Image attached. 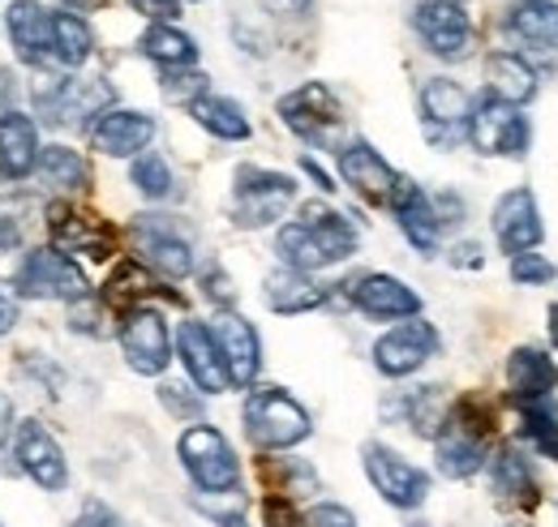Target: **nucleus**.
<instances>
[{
  "label": "nucleus",
  "instance_id": "ddd939ff",
  "mask_svg": "<svg viewBox=\"0 0 558 527\" xmlns=\"http://www.w3.org/2000/svg\"><path fill=\"white\" fill-rule=\"evenodd\" d=\"M469 112H473V95L460 82H451V77L421 82V125L434 146H456L464 137Z\"/></svg>",
  "mask_w": 558,
  "mask_h": 527
},
{
  "label": "nucleus",
  "instance_id": "f3484780",
  "mask_svg": "<svg viewBox=\"0 0 558 527\" xmlns=\"http://www.w3.org/2000/svg\"><path fill=\"white\" fill-rule=\"evenodd\" d=\"M210 334H215V347H219V356H223L228 382L241 387V391H250V387L258 382V369H263V339H258L254 322H245V318L232 314V309H219Z\"/></svg>",
  "mask_w": 558,
  "mask_h": 527
},
{
  "label": "nucleus",
  "instance_id": "4be33fe9",
  "mask_svg": "<svg viewBox=\"0 0 558 527\" xmlns=\"http://www.w3.org/2000/svg\"><path fill=\"white\" fill-rule=\"evenodd\" d=\"M150 137H155V117L134 108H112L90 125V146L112 159H134L150 146Z\"/></svg>",
  "mask_w": 558,
  "mask_h": 527
},
{
  "label": "nucleus",
  "instance_id": "0eeeda50",
  "mask_svg": "<svg viewBox=\"0 0 558 527\" xmlns=\"http://www.w3.org/2000/svg\"><path fill=\"white\" fill-rule=\"evenodd\" d=\"M279 121L310 146H336V137L344 130V108L327 82H305L279 99Z\"/></svg>",
  "mask_w": 558,
  "mask_h": 527
},
{
  "label": "nucleus",
  "instance_id": "a19ab883",
  "mask_svg": "<svg viewBox=\"0 0 558 527\" xmlns=\"http://www.w3.org/2000/svg\"><path fill=\"white\" fill-rule=\"evenodd\" d=\"M511 279L520 287H546L555 279V262L546 254H515L511 258Z\"/></svg>",
  "mask_w": 558,
  "mask_h": 527
},
{
  "label": "nucleus",
  "instance_id": "f03ea898",
  "mask_svg": "<svg viewBox=\"0 0 558 527\" xmlns=\"http://www.w3.org/2000/svg\"><path fill=\"white\" fill-rule=\"evenodd\" d=\"M489 438V416L473 403V399H464V403H456L447 416H442V425H438V433H434V463H438V471L447 476V480H469V476H477L482 467H486V446Z\"/></svg>",
  "mask_w": 558,
  "mask_h": 527
},
{
  "label": "nucleus",
  "instance_id": "864d4df0",
  "mask_svg": "<svg viewBox=\"0 0 558 527\" xmlns=\"http://www.w3.org/2000/svg\"><path fill=\"white\" fill-rule=\"evenodd\" d=\"M451 266H469V270L477 266V270H482V245H473V241H469V245H456V249H451Z\"/></svg>",
  "mask_w": 558,
  "mask_h": 527
},
{
  "label": "nucleus",
  "instance_id": "09e8293b",
  "mask_svg": "<svg viewBox=\"0 0 558 527\" xmlns=\"http://www.w3.org/2000/svg\"><path fill=\"white\" fill-rule=\"evenodd\" d=\"M73 527H121V519H117L104 502H86V506H82V515L73 519Z\"/></svg>",
  "mask_w": 558,
  "mask_h": 527
},
{
  "label": "nucleus",
  "instance_id": "423d86ee",
  "mask_svg": "<svg viewBox=\"0 0 558 527\" xmlns=\"http://www.w3.org/2000/svg\"><path fill=\"white\" fill-rule=\"evenodd\" d=\"M177 455L181 467L190 471V480L203 489V493H236L241 485V459L236 451L228 446V438L210 425H190L177 442Z\"/></svg>",
  "mask_w": 558,
  "mask_h": 527
},
{
  "label": "nucleus",
  "instance_id": "79ce46f5",
  "mask_svg": "<svg viewBox=\"0 0 558 527\" xmlns=\"http://www.w3.org/2000/svg\"><path fill=\"white\" fill-rule=\"evenodd\" d=\"M159 403H163L177 420H198V416H203V395H190V391L177 387V382H163V387H159Z\"/></svg>",
  "mask_w": 558,
  "mask_h": 527
},
{
  "label": "nucleus",
  "instance_id": "c85d7f7f",
  "mask_svg": "<svg viewBox=\"0 0 558 527\" xmlns=\"http://www.w3.org/2000/svg\"><path fill=\"white\" fill-rule=\"evenodd\" d=\"M486 463H489V480H494V493H498V498L537 506V471H533V463L524 459V451L498 446L494 459H486Z\"/></svg>",
  "mask_w": 558,
  "mask_h": 527
},
{
  "label": "nucleus",
  "instance_id": "c756f323",
  "mask_svg": "<svg viewBox=\"0 0 558 527\" xmlns=\"http://www.w3.org/2000/svg\"><path fill=\"white\" fill-rule=\"evenodd\" d=\"M507 30L529 48L558 52V4L555 0H529V4L515 0V9H507Z\"/></svg>",
  "mask_w": 558,
  "mask_h": 527
},
{
  "label": "nucleus",
  "instance_id": "a878e982",
  "mask_svg": "<svg viewBox=\"0 0 558 527\" xmlns=\"http://www.w3.org/2000/svg\"><path fill=\"white\" fill-rule=\"evenodd\" d=\"M263 296H267V305H271L276 314H283V318H296V314H310V309L327 305L331 287H327V283H318V279H310V274H301V270L279 266V270H271V274H267Z\"/></svg>",
  "mask_w": 558,
  "mask_h": 527
},
{
  "label": "nucleus",
  "instance_id": "a18cd8bd",
  "mask_svg": "<svg viewBox=\"0 0 558 527\" xmlns=\"http://www.w3.org/2000/svg\"><path fill=\"white\" fill-rule=\"evenodd\" d=\"M130 9L142 13L146 22H163V26H172L181 17V0H130Z\"/></svg>",
  "mask_w": 558,
  "mask_h": 527
},
{
  "label": "nucleus",
  "instance_id": "393cba45",
  "mask_svg": "<svg viewBox=\"0 0 558 527\" xmlns=\"http://www.w3.org/2000/svg\"><path fill=\"white\" fill-rule=\"evenodd\" d=\"M48 232H52V241H57L61 254H90V258H108L112 254V241L99 228V219L95 215H82L73 206L48 210Z\"/></svg>",
  "mask_w": 558,
  "mask_h": 527
},
{
  "label": "nucleus",
  "instance_id": "c9c22d12",
  "mask_svg": "<svg viewBox=\"0 0 558 527\" xmlns=\"http://www.w3.org/2000/svg\"><path fill=\"white\" fill-rule=\"evenodd\" d=\"M130 181H134V189H138L142 198H150V201H168L172 194H177L172 168H168V159H163V155H155V150H146V155L134 159Z\"/></svg>",
  "mask_w": 558,
  "mask_h": 527
},
{
  "label": "nucleus",
  "instance_id": "4c0bfd02",
  "mask_svg": "<svg viewBox=\"0 0 558 527\" xmlns=\"http://www.w3.org/2000/svg\"><path fill=\"white\" fill-rule=\"evenodd\" d=\"M150 292H155V279H150V270L142 262H125L112 274V283H108V301L125 305V309H138V301L150 296Z\"/></svg>",
  "mask_w": 558,
  "mask_h": 527
},
{
  "label": "nucleus",
  "instance_id": "4468645a",
  "mask_svg": "<svg viewBox=\"0 0 558 527\" xmlns=\"http://www.w3.org/2000/svg\"><path fill=\"white\" fill-rule=\"evenodd\" d=\"M13 459L17 467L44 489V493H61L70 485V463L61 442L39 425V420H22L13 429Z\"/></svg>",
  "mask_w": 558,
  "mask_h": 527
},
{
  "label": "nucleus",
  "instance_id": "8fccbe9b",
  "mask_svg": "<svg viewBox=\"0 0 558 527\" xmlns=\"http://www.w3.org/2000/svg\"><path fill=\"white\" fill-rule=\"evenodd\" d=\"M17 322H22V305H17V296H13V292H4V287H0V334H9Z\"/></svg>",
  "mask_w": 558,
  "mask_h": 527
},
{
  "label": "nucleus",
  "instance_id": "13d9d810",
  "mask_svg": "<svg viewBox=\"0 0 558 527\" xmlns=\"http://www.w3.org/2000/svg\"><path fill=\"white\" fill-rule=\"evenodd\" d=\"M520 4H529V0H520Z\"/></svg>",
  "mask_w": 558,
  "mask_h": 527
},
{
  "label": "nucleus",
  "instance_id": "20e7f679",
  "mask_svg": "<svg viewBox=\"0 0 558 527\" xmlns=\"http://www.w3.org/2000/svg\"><path fill=\"white\" fill-rule=\"evenodd\" d=\"M296 201V181L283 172H267V168H236L232 181V223L236 228H271L288 215V206Z\"/></svg>",
  "mask_w": 558,
  "mask_h": 527
},
{
  "label": "nucleus",
  "instance_id": "603ef678",
  "mask_svg": "<svg viewBox=\"0 0 558 527\" xmlns=\"http://www.w3.org/2000/svg\"><path fill=\"white\" fill-rule=\"evenodd\" d=\"M13 429H17V412H13V399L0 391V446L13 438Z\"/></svg>",
  "mask_w": 558,
  "mask_h": 527
},
{
  "label": "nucleus",
  "instance_id": "bf43d9fd",
  "mask_svg": "<svg viewBox=\"0 0 558 527\" xmlns=\"http://www.w3.org/2000/svg\"><path fill=\"white\" fill-rule=\"evenodd\" d=\"M456 4H464V0H456Z\"/></svg>",
  "mask_w": 558,
  "mask_h": 527
},
{
  "label": "nucleus",
  "instance_id": "aec40b11",
  "mask_svg": "<svg viewBox=\"0 0 558 527\" xmlns=\"http://www.w3.org/2000/svg\"><path fill=\"white\" fill-rule=\"evenodd\" d=\"M387 206H391L400 232L409 236V245H413L417 254H425V258H434V254H438V236H442V228H438V215H434L429 194L421 189L417 181L396 176V189H391Z\"/></svg>",
  "mask_w": 558,
  "mask_h": 527
},
{
  "label": "nucleus",
  "instance_id": "de8ad7c7",
  "mask_svg": "<svg viewBox=\"0 0 558 527\" xmlns=\"http://www.w3.org/2000/svg\"><path fill=\"white\" fill-rule=\"evenodd\" d=\"M203 283H207V296L219 305V309H228L232 301H236V292H232V279L228 274H219V266H210L207 274H203Z\"/></svg>",
  "mask_w": 558,
  "mask_h": 527
},
{
  "label": "nucleus",
  "instance_id": "412c9836",
  "mask_svg": "<svg viewBox=\"0 0 558 527\" xmlns=\"http://www.w3.org/2000/svg\"><path fill=\"white\" fill-rule=\"evenodd\" d=\"M4 26L26 65H52V9H44L39 0H13L4 9Z\"/></svg>",
  "mask_w": 558,
  "mask_h": 527
},
{
  "label": "nucleus",
  "instance_id": "2eb2a0df",
  "mask_svg": "<svg viewBox=\"0 0 558 527\" xmlns=\"http://www.w3.org/2000/svg\"><path fill=\"white\" fill-rule=\"evenodd\" d=\"M438 347H442L438 330L429 327L425 318H409V322L387 330V334L374 343V365H378L383 378H409V373H417Z\"/></svg>",
  "mask_w": 558,
  "mask_h": 527
},
{
  "label": "nucleus",
  "instance_id": "cd10ccee",
  "mask_svg": "<svg viewBox=\"0 0 558 527\" xmlns=\"http://www.w3.org/2000/svg\"><path fill=\"white\" fill-rule=\"evenodd\" d=\"M486 95L511 103V108H524L529 99H537V69L529 65L524 57H515V52H489Z\"/></svg>",
  "mask_w": 558,
  "mask_h": 527
},
{
  "label": "nucleus",
  "instance_id": "5fc2aeb1",
  "mask_svg": "<svg viewBox=\"0 0 558 527\" xmlns=\"http://www.w3.org/2000/svg\"><path fill=\"white\" fill-rule=\"evenodd\" d=\"M301 168H305V172H310V176L318 181V189H323V194H331V189H336V181H331V176H327V172H323V168H318L314 159H301Z\"/></svg>",
  "mask_w": 558,
  "mask_h": 527
},
{
  "label": "nucleus",
  "instance_id": "f704fd0d",
  "mask_svg": "<svg viewBox=\"0 0 558 527\" xmlns=\"http://www.w3.org/2000/svg\"><path fill=\"white\" fill-rule=\"evenodd\" d=\"M95 35L77 13H52V61L65 69H77L90 61Z\"/></svg>",
  "mask_w": 558,
  "mask_h": 527
},
{
  "label": "nucleus",
  "instance_id": "7ed1b4c3",
  "mask_svg": "<svg viewBox=\"0 0 558 527\" xmlns=\"http://www.w3.org/2000/svg\"><path fill=\"white\" fill-rule=\"evenodd\" d=\"M245 433L263 451H292L314 433V425H310V412L283 387H250V395H245Z\"/></svg>",
  "mask_w": 558,
  "mask_h": 527
},
{
  "label": "nucleus",
  "instance_id": "58836bf2",
  "mask_svg": "<svg viewBox=\"0 0 558 527\" xmlns=\"http://www.w3.org/2000/svg\"><path fill=\"white\" fill-rule=\"evenodd\" d=\"M203 95H210L207 73H198V69H163V99L190 108V103H198Z\"/></svg>",
  "mask_w": 558,
  "mask_h": 527
},
{
  "label": "nucleus",
  "instance_id": "5701e85b",
  "mask_svg": "<svg viewBox=\"0 0 558 527\" xmlns=\"http://www.w3.org/2000/svg\"><path fill=\"white\" fill-rule=\"evenodd\" d=\"M336 159H340L344 185H352L365 201H378V206H383V201L391 198V189H396V168H391L369 142H349L344 150H336Z\"/></svg>",
  "mask_w": 558,
  "mask_h": 527
},
{
  "label": "nucleus",
  "instance_id": "39448f33",
  "mask_svg": "<svg viewBox=\"0 0 558 527\" xmlns=\"http://www.w3.org/2000/svg\"><path fill=\"white\" fill-rule=\"evenodd\" d=\"M86 270L61 249H31L13 270V296L17 301H77L86 296Z\"/></svg>",
  "mask_w": 558,
  "mask_h": 527
},
{
  "label": "nucleus",
  "instance_id": "37998d69",
  "mask_svg": "<svg viewBox=\"0 0 558 527\" xmlns=\"http://www.w3.org/2000/svg\"><path fill=\"white\" fill-rule=\"evenodd\" d=\"M263 524L267 527H305V515L292 506V498L271 493V498L263 502Z\"/></svg>",
  "mask_w": 558,
  "mask_h": 527
},
{
  "label": "nucleus",
  "instance_id": "b1692460",
  "mask_svg": "<svg viewBox=\"0 0 558 527\" xmlns=\"http://www.w3.org/2000/svg\"><path fill=\"white\" fill-rule=\"evenodd\" d=\"M39 150L44 146H39L35 121L26 112H17V108H4L0 112V176L4 181L31 176L35 163H39Z\"/></svg>",
  "mask_w": 558,
  "mask_h": 527
},
{
  "label": "nucleus",
  "instance_id": "3c124183",
  "mask_svg": "<svg viewBox=\"0 0 558 527\" xmlns=\"http://www.w3.org/2000/svg\"><path fill=\"white\" fill-rule=\"evenodd\" d=\"M310 4H314V0H263V9L276 13V17H305Z\"/></svg>",
  "mask_w": 558,
  "mask_h": 527
},
{
  "label": "nucleus",
  "instance_id": "6e6d98bb",
  "mask_svg": "<svg viewBox=\"0 0 558 527\" xmlns=\"http://www.w3.org/2000/svg\"><path fill=\"white\" fill-rule=\"evenodd\" d=\"M65 9H73V13H95V9H104L108 0H61Z\"/></svg>",
  "mask_w": 558,
  "mask_h": 527
},
{
  "label": "nucleus",
  "instance_id": "6ab92c4d",
  "mask_svg": "<svg viewBox=\"0 0 558 527\" xmlns=\"http://www.w3.org/2000/svg\"><path fill=\"white\" fill-rule=\"evenodd\" d=\"M177 356H181L190 382L198 387V395H219V391L232 387V382H228V369H223V356H219V347H215V334H210L207 322H194V318L181 322V330H177Z\"/></svg>",
  "mask_w": 558,
  "mask_h": 527
},
{
  "label": "nucleus",
  "instance_id": "f257e3e1",
  "mask_svg": "<svg viewBox=\"0 0 558 527\" xmlns=\"http://www.w3.org/2000/svg\"><path fill=\"white\" fill-rule=\"evenodd\" d=\"M276 254L288 270L314 274V270L349 262L356 254V228L340 210H331L323 201H305L301 219L283 223L276 232Z\"/></svg>",
  "mask_w": 558,
  "mask_h": 527
},
{
  "label": "nucleus",
  "instance_id": "7c9ffc66",
  "mask_svg": "<svg viewBox=\"0 0 558 527\" xmlns=\"http://www.w3.org/2000/svg\"><path fill=\"white\" fill-rule=\"evenodd\" d=\"M35 172H39V181H44L52 194H82V189L90 185L86 159H82L77 150H70V146H44Z\"/></svg>",
  "mask_w": 558,
  "mask_h": 527
},
{
  "label": "nucleus",
  "instance_id": "2f4dec72",
  "mask_svg": "<svg viewBox=\"0 0 558 527\" xmlns=\"http://www.w3.org/2000/svg\"><path fill=\"white\" fill-rule=\"evenodd\" d=\"M142 57H150L155 65L163 69H194L198 65V44L177 30V26H163V22H150L146 35L138 39Z\"/></svg>",
  "mask_w": 558,
  "mask_h": 527
},
{
  "label": "nucleus",
  "instance_id": "a211bd4d",
  "mask_svg": "<svg viewBox=\"0 0 558 527\" xmlns=\"http://www.w3.org/2000/svg\"><path fill=\"white\" fill-rule=\"evenodd\" d=\"M352 305L374 318V322H409L421 314V296L396 274H383V270H369V274H356L349 283Z\"/></svg>",
  "mask_w": 558,
  "mask_h": 527
},
{
  "label": "nucleus",
  "instance_id": "49530a36",
  "mask_svg": "<svg viewBox=\"0 0 558 527\" xmlns=\"http://www.w3.org/2000/svg\"><path fill=\"white\" fill-rule=\"evenodd\" d=\"M434 201V215H438V228H456V223H464V201H460V194H438Z\"/></svg>",
  "mask_w": 558,
  "mask_h": 527
},
{
  "label": "nucleus",
  "instance_id": "e433bc0d",
  "mask_svg": "<svg viewBox=\"0 0 558 527\" xmlns=\"http://www.w3.org/2000/svg\"><path fill=\"white\" fill-rule=\"evenodd\" d=\"M442 416H447V407H442V391L438 387H417V391L404 395V420L417 429L421 438H434Z\"/></svg>",
  "mask_w": 558,
  "mask_h": 527
},
{
  "label": "nucleus",
  "instance_id": "9d476101",
  "mask_svg": "<svg viewBox=\"0 0 558 527\" xmlns=\"http://www.w3.org/2000/svg\"><path fill=\"white\" fill-rule=\"evenodd\" d=\"M117 334H121L125 365L142 378H159L172 365V334H168V322H163L159 309H150V305L125 309Z\"/></svg>",
  "mask_w": 558,
  "mask_h": 527
},
{
  "label": "nucleus",
  "instance_id": "c03bdc74",
  "mask_svg": "<svg viewBox=\"0 0 558 527\" xmlns=\"http://www.w3.org/2000/svg\"><path fill=\"white\" fill-rule=\"evenodd\" d=\"M305 527H356L349 506H340V502H318L310 515H305Z\"/></svg>",
  "mask_w": 558,
  "mask_h": 527
},
{
  "label": "nucleus",
  "instance_id": "6e6552de",
  "mask_svg": "<svg viewBox=\"0 0 558 527\" xmlns=\"http://www.w3.org/2000/svg\"><path fill=\"white\" fill-rule=\"evenodd\" d=\"M361 463H365V476L374 485V493L396 506V511H417L429 498V476L421 471L417 463H409L404 455H396L391 446L383 442H365L361 446Z\"/></svg>",
  "mask_w": 558,
  "mask_h": 527
},
{
  "label": "nucleus",
  "instance_id": "1a4fd4ad",
  "mask_svg": "<svg viewBox=\"0 0 558 527\" xmlns=\"http://www.w3.org/2000/svg\"><path fill=\"white\" fill-rule=\"evenodd\" d=\"M464 137H469L482 155H511V159H524L533 133H529V121L520 117V108H511V103H502V99H494V95H482V99H473Z\"/></svg>",
  "mask_w": 558,
  "mask_h": 527
},
{
  "label": "nucleus",
  "instance_id": "bb28decb",
  "mask_svg": "<svg viewBox=\"0 0 558 527\" xmlns=\"http://www.w3.org/2000/svg\"><path fill=\"white\" fill-rule=\"evenodd\" d=\"M507 387H511L515 403H524V399H550L558 387L555 356H546L542 347H515L507 356Z\"/></svg>",
  "mask_w": 558,
  "mask_h": 527
},
{
  "label": "nucleus",
  "instance_id": "9b49d317",
  "mask_svg": "<svg viewBox=\"0 0 558 527\" xmlns=\"http://www.w3.org/2000/svg\"><path fill=\"white\" fill-rule=\"evenodd\" d=\"M134 249H138V262L163 279H185L194 270V245L163 219V215H138L134 228Z\"/></svg>",
  "mask_w": 558,
  "mask_h": 527
},
{
  "label": "nucleus",
  "instance_id": "f8f14e48",
  "mask_svg": "<svg viewBox=\"0 0 558 527\" xmlns=\"http://www.w3.org/2000/svg\"><path fill=\"white\" fill-rule=\"evenodd\" d=\"M421 44L442 61H464L473 48V17L456 0H421L413 9Z\"/></svg>",
  "mask_w": 558,
  "mask_h": 527
},
{
  "label": "nucleus",
  "instance_id": "ea45409f",
  "mask_svg": "<svg viewBox=\"0 0 558 527\" xmlns=\"http://www.w3.org/2000/svg\"><path fill=\"white\" fill-rule=\"evenodd\" d=\"M104 322H108V309H104V301H95L90 292L70 301V330H77V334H108Z\"/></svg>",
  "mask_w": 558,
  "mask_h": 527
},
{
  "label": "nucleus",
  "instance_id": "4d7b16f0",
  "mask_svg": "<svg viewBox=\"0 0 558 527\" xmlns=\"http://www.w3.org/2000/svg\"><path fill=\"white\" fill-rule=\"evenodd\" d=\"M550 339H555L558 347V305H550Z\"/></svg>",
  "mask_w": 558,
  "mask_h": 527
},
{
  "label": "nucleus",
  "instance_id": "473e14b6",
  "mask_svg": "<svg viewBox=\"0 0 558 527\" xmlns=\"http://www.w3.org/2000/svg\"><path fill=\"white\" fill-rule=\"evenodd\" d=\"M190 117L219 142H245L250 137V117L236 99H223V95H203L198 103H190Z\"/></svg>",
  "mask_w": 558,
  "mask_h": 527
},
{
  "label": "nucleus",
  "instance_id": "dca6fc26",
  "mask_svg": "<svg viewBox=\"0 0 558 527\" xmlns=\"http://www.w3.org/2000/svg\"><path fill=\"white\" fill-rule=\"evenodd\" d=\"M494 241L507 258L515 254H533L542 241H546V223H542V210H537V198L533 189H511L494 201Z\"/></svg>",
  "mask_w": 558,
  "mask_h": 527
},
{
  "label": "nucleus",
  "instance_id": "72a5a7b5",
  "mask_svg": "<svg viewBox=\"0 0 558 527\" xmlns=\"http://www.w3.org/2000/svg\"><path fill=\"white\" fill-rule=\"evenodd\" d=\"M520 412V438L533 442L537 455L546 459H558V407L555 399H524L515 403Z\"/></svg>",
  "mask_w": 558,
  "mask_h": 527
}]
</instances>
